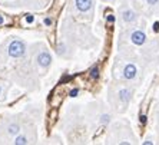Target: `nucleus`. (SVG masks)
<instances>
[{"instance_id": "16", "label": "nucleus", "mask_w": 159, "mask_h": 145, "mask_svg": "<svg viewBox=\"0 0 159 145\" xmlns=\"http://www.w3.org/2000/svg\"><path fill=\"white\" fill-rule=\"evenodd\" d=\"M4 22H6V19H4V16H3V15H0V26H3Z\"/></svg>"}, {"instance_id": "1", "label": "nucleus", "mask_w": 159, "mask_h": 145, "mask_svg": "<svg viewBox=\"0 0 159 145\" xmlns=\"http://www.w3.org/2000/svg\"><path fill=\"white\" fill-rule=\"evenodd\" d=\"M6 53H7V56L11 58V59H20V58H23L25 53H26V45H25V42L20 40V39H11L7 43Z\"/></svg>"}, {"instance_id": "8", "label": "nucleus", "mask_w": 159, "mask_h": 145, "mask_svg": "<svg viewBox=\"0 0 159 145\" xmlns=\"http://www.w3.org/2000/svg\"><path fill=\"white\" fill-rule=\"evenodd\" d=\"M29 138H27V135H16L15 137V141H13V144H16V145H25V144H29Z\"/></svg>"}, {"instance_id": "12", "label": "nucleus", "mask_w": 159, "mask_h": 145, "mask_svg": "<svg viewBox=\"0 0 159 145\" xmlns=\"http://www.w3.org/2000/svg\"><path fill=\"white\" fill-rule=\"evenodd\" d=\"M107 22H109V23H113V22H115V16H113V15H107Z\"/></svg>"}, {"instance_id": "15", "label": "nucleus", "mask_w": 159, "mask_h": 145, "mask_svg": "<svg viewBox=\"0 0 159 145\" xmlns=\"http://www.w3.org/2000/svg\"><path fill=\"white\" fill-rule=\"evenodd\" d=\"M78 93H79V89H73V91H70V96L72 98L78 96Z\"/></svg>"}, {"instance_id": "13", "label": "nucleus", "mask_w": 159, "mask_h": 145, "mask_svg": "<svg viewBox=\"0 0 159 145\" xmlns=\"http://www.w3.org/2000/svg\"><path fill=\"white\" fill-rule=\"evenodd\" d=\"M43 23L44 25H46V26H50V25H52V19H49V17H46L43 20Z\"/></svg>"}, {"instance_id": "3", "label": "nucleus", "mask_w": 159, "mask_h": 145, "mask_svg": "<svg viewBox=\"0 0 159 145\" xmlns=\"http://www.w3.org/2000/svg\"><path fill=\"white\" fill-rule=\"evenodd\" d=\"M4 131H6V135L7 137H16V135L20 134L22 131V127L19 122H9L6 127H4Z\"/></svg>"}, {"instance_id": "20", "label": "nucleus", "mask_w": 159, "mask_h": 145, "mask_svg": "<svg viewBox=\"0 0 159 145\" xmlns=\"http://www.w3.org/2000/svg\"><path fill=\"white\" fill-rule=\"evenodd\" d=\"M2 95H3V85H0V98H2Z\"/></svg>"}, {"instance_id": "2", "label": "nucleus", "mask_w": 159, "mask_h": 145, "mask_svg": "<svg viewBox=\"0 0 159 145\" xmlns=\"http://www.w3.org/2000/svg\"><path fill=\"white\" fill-rule=\"evenodd\" d=\"M36 63L37 66L43 68V69H46V68L50 66V63H52V56H50V53L48 52V50H40V52L36 55Z\"/></svg>"}, {"instance_id": "11", "label": "nucleus", "mask_w": 159, "mask_h": 145, "mask_svg": "<svg viewBox=\"0 0 159 145\" xmlns=\"http://www.w3.org/2000/svg\"><path fill=\"white\" fill-rule=\"evenodd\" d=\"M90 76H92L93 79H98V78H99V69H98V68H93L92 71H90Z\"/></svg>"}, {"instance_id": "9", "label": "nucleus", "mask_w": 159, "mask_h": 145, "mask_svg": "<svg viewBox=\"0 0 159 145\" xmlns=\"http://www.w3.org/2000/svg\"><path fill=\"white\" fill-rule=\"evenodd\" d=\"M119 98H120V101H122V102H129V99H130V91L129 89H122L120 92H119Z\"/></svg>"}, {"instance_id": "14", "label": "nucleus", "mask_w": 159, "mask_h": 145, "mask_svg": "<svg viewBox=\"0 0 159 145\" xmlns=\"http://www.w3.org/2000/svg\"><path fill=\"white\" fill-rule=\"evenodd\" d=\"M33 20H34V17H33L32 15L26 16V22H27V23H33Z\"/></svg>"}, {"instance_id": "17", "label": "nucleus", "mask_w": 159, "mask_h": 145, "mask_svg": "<svg viewBox=\"0 0 159 145\" xmlns=\"http://www.w3.org/2000/svg\"><path fill=\"white\" fill-rule=\"evenodd\" d=\"M146 2H148V3H149V4H151V6H155V4H156V3H158L159 0H146Z\"/></svg>"}, {"instance_id": "6", "label": "nucleus", "mask_w": 159, "mask_h": 145, "mask_svg": "<svg viewBox=\"0 0 159 145\" xmlns=\"http://www.w3.org/2000/svg\"><path fill=\"white\" fill-rule=\"evenodd\" d=\"M136 66L135 65H132V63H129V65H126L125 66V69H123V78L125 79H128V81H132L135 76H136Z\"/></svg>"}, {"instance_id": "4", "label": "nucleus", "mask_w": 159, "mask_h": 145, "mask_svg": "<svg viewBox=\"0 0 159 145\" xmlns=\"http://www.w3.org/2000/svg\"><path fill=\"white\" fill-rule=\"evenodd\" d=\"M75 7L80 13H86L92 9V0H75Z\"/></svg>"}, {"instance_id": "18", "label": "nucleus", "mask_w": 159, "mask_h": 145, "mask_svg": "<svg viewBox=\"0 0 159 145\" xmlns=\"http://www.w3.org/2000/svg\"><path fill=\"white\" fill-rule=\"evenodd\" d=\"M153 30H155V32H158V30H159V23H158V22L153 25Z\"/></svg>"}, {"instance_id": "19", "label": "nucleus", "mask_w": 159, "mask_h": 145, "mask_svg": "<svg viewBox=\"0 0 159 145\" xmlns=\"http://www.w3.org/2000/svg\"><path fill=\"white\" fill-rule=\"evenodd\" d=\"M141 122L142 124H146V116H145V115H141Z\"/></svg>"}, {"instance_id": "5", "label": "nucleus", "mask_w": 159, "mask_h": 145, "mask_svg": "<svg viewBox=\"0 0 159 145\" xmlns=\"http://www.w3.org/2000/svg\"><path fill=\"white\" fill-rule=\"evenodd\" d=\"M130 39H132V42L136 46H142L145 42H146V35H145L142 30H135V32H132Z\"/></svg>"}, {"instance_id": "7", "label": "nucleus", "mask_w": 159, "mask_h": 145, "mask_svg": "<svg viewBox=\"0 0 159 145\" xmlns=\"http://www.w3.org/2000/svg\"><path fill=\"white\" fill-rule=\"evenodd\" d=\"M122 19H123V22L130 23V22H133V20L136 19V13L132 12V10H125L122 13Z\"/></svg>"}, {"instance_id": "10", "label": "nucleus", "mask_w": 159, "mask_h": 145, "mask_svg": "<svg viewBox=\"0 0 159 145\" xmlns=\"http://www.w3.org/2000/svg\"><path fill=\"white\" fill-rule=\"evenodd\" d=\"M109 121H111V116L107 115V114H105V115L100 116V124H103V125H106V124H109Z\"/></svg>"}]
</instances>
